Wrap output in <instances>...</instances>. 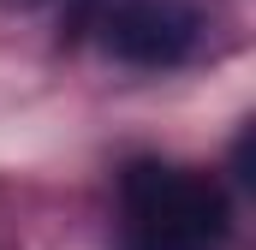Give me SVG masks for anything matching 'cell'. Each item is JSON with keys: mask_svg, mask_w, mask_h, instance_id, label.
Instances as JSON below:
<instances>
[{"mask_svg": "<svg viewBox=\"0 0 256 250\" xmlns=\"http://www.w3.org/2000/svg\"><path fill=\"white\" fill-rule=\"evenodd\" d=\"M232 226L226 190L208 173L131 161L120 179V232L126 250H220Z\"/></svg>", "mask_w": 256, "mask_h": 250, "instance_id": "obj_1", "label": "cell"}, {"mask_svg": "<svg viewBox=\"0 0 256 250\" xmlns=\"http://www.w3.org/2000/svg\"><path fill=\"white\" fill-rule=\"evenodd\" d=\"M196 12L185 0H120L108 18H102V42L108 54H120L126 66H179L196 48Z\"/></svg>", "mask_w": 256, "mask_h": 250, "instance_id": "obj_2", "label": "cell"}]
</instances>
